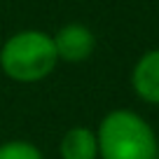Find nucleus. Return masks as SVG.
I'll list each match as a JSON object with an SVG mask.
<instances>
[{
    "label": "nucleus",
    "mask_w": 159,
    "mask_h": 159,
    "mask_svg": "<svg viewBox=\"0 0 159 159\" xmlns=\"http://www.w3.org/2000/svg\"><path fill=\"white\" fill-rule=\"evenodd\" d=\"M157 159H159V152H157Z\"/></svg>",
    "instance_id": "7"
},
{
    "label": "nucleus",
    "mask_w": 159,
    "mask_h": 159,
    "mask_svg": "<svg viewBox=\"0 0 159 159\" xmlns=\"http://www.w3.org/2000/svg\"><path fill=\"white\" fill-rule=\"evenodd\" d=\"M98 159H157L154 129L129 108L108 112L96 129Z\"/></svg>",
    "instance_id": "1"
},
{
    "label": "nucleus",
    "mask_w": 159,
    "mask_h": 159,
    "mask_svg": "<svg viewBox=\"0 0 159 159\" xmlns=\"http://www.w3.org/2000/svg\"><path fill=\"white\" fill-rule=\"evenodd\" d=\"M59 56L49 33L26 28L10 35L0 47V70L14 82L33 84L54 73Z\"/></svg>",
    "instance_id": "2"
},
{
    "label": "nucleus",
    "mask_w": 159,
    "mask_h": 159,
    "mask_svg": "<svg viewBox=\"0 0 159 159\" xmlns=\"http://www.w3.org/2000/svg\"><path fill=\"white\" fill-rule=\"evenodd\" d=\"M61 159H98L96 131L87 126H73L63 134L59 143Z\"/></svg>",
    "instance_id": "5"
},
{
    "label": "nucleus",
    "mask_w": 159,
    "mask_h": 159,
    "mask_svg": "<svg viewBox=\"0 0 159 159\" xmlns=\"http://www.w3.org/2000/svg\"><path fill=\"white\" fill-rule=\"evenodd\" d=\"M54 49L59 61H66V63H82L87 61L96 49V35L91 33L89 26L84 24H63L54 35Z\"/></svg>",
    "instance_id": "3"
},
{
    "label": "nucleus",
    "mask_w": 159,
    "mask_h": 159,
    "mask_svg": "<svg viewBox=\"0 0 159 159\" xmlns=\"http://www.w3.org/2000/svg\"><path fill=\"white\" fill-rule=\"evenodd\" d=\"M131 87L136 96L150 105H159V47L145 52L131 70Z\"/></svg>",
    "instance_id": "4"
},
{
    "label": "nucleus",
    "mask_w": 159,
    "mask_h": 159,
    "mask_svg": "<svg viewBox=\"0 0 159 159\" xmlns=\"http://www.w3.org/2000/svg\"><path fill=\"white\" fill-rule=\"evenodd\" d=\"M0 159H45L38 145L28 140H7L0 145Z\"/></svg>",
    "instance_id": "6"
}]
</instances>
